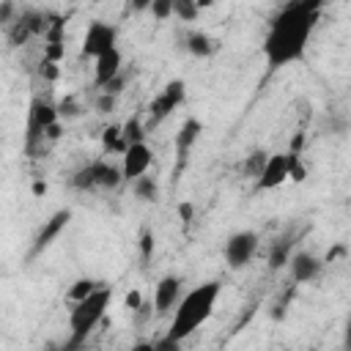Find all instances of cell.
Returning a JSON list of instances; mask_svg holds the SVG:
<instances>
[{
  "mask_svg": "<svg viewBox=\"0 0 351 351\" xmlns=\"http://www.w3.org/2000/svg\"><path fill=\"white\" fill-rule=\"evenodd\" d=\"M321 0H291L280 5V11L269 19V30L263 36V58L271 71L304 58L307 41L321 19Z\"/></svg>",
  "mask_w": 351,
  "mask_h": 351,
  "instance_id": "6da1fadb",
  "label": "cell"
},
{
  "mask_svg": "<svg viewBox=\"0 0 351 351\" xmlns=\"http://www.w3.org/2000/svg\"><path fill=\"white\" fill-rule=\"evenodd\" d=\"M219 293H222V285H219L217 280L200 282V285H195L189 293H184V296L178 299V304H176V315H173V324H170V329H167V337L184 343L195 329H200V326L211 318Z\"/></svg>",
  "mask_w": 351,
  "mask_h": 351,
  "instance_id": "7a4b0ae2",
  "label": "cell"
},
{
  "mask_svg": "<svg viewBox=\"0 0 351 351\" xmlns=\"http://www.w3.org/2000/svg\"><path fill=\"white\" fill-rule=\"evenodd\" d=\"M110 299H112V288L101 282L90 296H85L82 302H77L71 307V313H69V329L71 332H69V340H66L71 348H82L85 346L88 335L104 318V313L110 307Z\"/></svg>",
  "mask_w": 351,
  "mask_h": 351,
  "instance_id": "3957f363",
  "label": "cell"
},
{
  "mask_svg": "<svg viewBox=\"0 0 351 351\" xmlns=\"http://www.w3.org/2000/svg\"><path fill=\"white\" fill-rule=\"evenodd\" d=\"M121 181H123L121 178V167H115V165H110L104 159L82 165L71 176V186L80 189V192H88V189H115Z\"/></svg>",
  "mask_w": 351,
  "mask_h": 351,
  "instance_id": "277c9868",
  "label": "cell"
},
{
  "mask_svg": "<svg viewBox=\"0 0 351 351\" xmlns=\"http://www.w3.org/2000/svg\"><path fill=\"white\" fill-rule=\"evenodd\" d=\"M52 123H58V107L44 101V99H33L30 112H27V137H25V148L30 156H33L36 145L44 143V134Z\"/></svg>",
  "mask_w": 351,
  "mask_h": 351,
  "instance_id": "5b68a950",
  "label": "cell"
},
{
  "mask_svg": "<svg viewBox=\"0 0 351 351\" xmlns=\"http://www.w3.org/2000/svg\"><path fill=\"white\" fill-rule=\"evenodd\" d=\"M115 47H118V27L110 25V22H104V19H93L88 25V30H85V36H82L80 55L96 60L99 55H104V52H110Z\"/></svg>",
  "mask_w": 351,
  "mask_h": 351,
  "instance_id": "8992f818",
  "label": "cell"
},
{
  "mask_svg": "<svg viewBox=\"0 0 351 351\" xmlns=\"http://www.w3.org/2000/svg\"><path fill=\"white\" fill-rule=\"evenodd\" d=\"M184 96H186V85H184L181 80L167 82V85L162 88V93L154 96V101L148 104V129L159 126V123L184 101Z\"/></svg>",
  "mask_w": 351,
  "mask_h": 351,
  "instance_id": "52a82bcc",
  "label": "cell"
},
{
  "mask_svg": "<svg viewBox=\"0 0 351 351\" xmlns=\"http://www.w3.org/2000/svg\"><path fill=\"white\" fill-rule=\"evenodd\" d=\"M258 244H261V239H258L255 230H239V233H233L225 241V261H228V266L230 269H244L255 258Z\"/></svg>",
  "mask_w": 351,
  "mask_h": 351,
  "instance_id": "ba28073f",
  "label": "cell"
},
{
  "mask_svg": "<svg viewBox=\"0 0 351 351\" xmlns=\"http://www.w3.org/2000/svg\"><path fill=\"white\" fill-rule=\"evenodd\" d=\"M293 156L296 154H288V151L285 154H269L261 176L255 178V189H277L280 184H285L291 176V159Z\"/></svg>",
  "mask_w": 351,
  "mask_h": 351,
  "instance_id": "9c48e42d",
  "label": "cell"
},
{
  "mask_svg": "<svg viewBox=\"0 0 351 351\" xmlns=\"http://www.w3.org/2000/svg\"><path fill=\"white\" fill-rule=\"evenodd\" d=\"M154 162V154L148 148V143H134V145H126L123 151V162H121V178L123 181H134L140 176L148 173Z\"/></svg>",
  "mask_w": 351,
  "mask_h": 351,
  "instance_id": "30bf717a",
  "label": "cell"
},
{
  "mask_svg": "<svg viewBox=\"0 0 351 351\" xmlns=\"http://www.w3.org/2000/svg\"><path fill=\"white\" fill-rule=\"evenodd\" d=\"M288 269H291V280L293 282H302V285H307V282H313V280H318V274H321V269H324V261L321 258H315L313 252H293L291 258H288Z\"/></svg>",
  "mask_w": 351,
  "mask_h": 351,
  "instance_id": "8fae6325",
  "label": "cell"
},
{
  "mask_svg": "<svg viewBox=\"0 0 351 351\" xmlns=\"http://www.w3.org/2000/svg\"><path fill=\"white\" fill-rule=\"evenodd\" d=\"M69 219H71V211L69 208H60V211H55L47 222H44V228H41V233L36 236V244H33V250H30V258H36V255H41L58 236H60V230L69 225Z\"/></svg>",
  "mask_w": 351,
  "mask_h": 351,
  "instance_id": "7c38bea8",
  "label": "cell"
},
{
  "mask_svg": "<svg viewBox=\"0 0 351 351\" xmlns=\"http://www.w3.org/2000/svg\"><path fill=\"white\" fill-rule=\"evenodd\" d=\"M181 299V277L176 274H167L156 282L154 288V310L156 313H167L170 307H176Z\"/></svg>",
  "mask_w": 351,
  "mask_h": 351,
  "instance_id": "4fadbf2b",
  "label": "cell"
},
{
  "mask_svg": "<svg viewBox=\"0 0 351 351\" xmlns=\"http://www.w3.org/2000/svg\"><path fill=\"white\" fill-rule=\"evenodd\" d=\"M93 63H96V66H93V80H96L99 88H104L112 77H118V74L123 71V55H121L118 47L110 49V52H104V55H99Z\"/></svg>",
  "mask_w": 351,
  "mask_h": 351,
  "instance_id": "5bb4252c",
  "label": "cell"
},
{
  "mask_svg": "<svg viewBox=\"0 0 351 351\" xmlns=\"http://www.w3.org/2000/svg\"><path fill=\"white\" fill-rule=\"evenodd\" d=\"M200 132H203V123L197 121V118H186L184 123H181V129H178V134H176V148H178V156H181V165H184V159H186V154H189V148L197 143V137H200Z\"/></svg>",
  "mask_w": 351,
  "mask_h": 351,
  "instance_id": "9a60e30c",
  "label": "cell"
},
{
  "mask_svg": "<svg viewBox=\"0 0 351 351\" xmlns=\"http://www.w3.org/2000/svg\"><path fill=\"white\" fill-rule=\"evenodd\" d=\"M186 49L197 58H211L219 49V41L211 38L208 33H203V30H189L186 33Z\"/></svg>",
  "mask_w": 351,
  "mask_h": 351,
  "instance_id": "2e32d148",
  "label": "cell"
},
{
  "mask_svg": "<svg viewBox=\"0 0 351 351\" xmlns=\"http://www.w3.org/2000/svg\"><path fill=\"white\" fill-rule=\"evenodd\" d=\"M291 247H293V239L291 236H282V239H277L274 244H271V250H269V269H282L285 263H288V258H291Z\"/></svg>",
  "mask_w": 351,
  "mask_h": 351,
  "instance_id": "e0dca14e",
  "label": "cell"
},
{
  "mask_svg": "<svg viewBox=\"0 0 351 351\" xmlns=\"http://www.w3.org/2000/svg\"><path fill=\"white\" fill-rule=\"evenodd\" d=\"M132 189H134V197H140L143 203H154L156 197H159V184H156V178L154 176H140V178H134L132 181Z\"/></svg>",
  "mask_w": 351,
  "mask_h": 351,
  "instance_id": "ac0fdd59",
  "label": "cell"
},
{
  "mask_svg": "<svg viewBox=\"0 0 351 351\" xmlns=\"http://www.w3.org/2000/svg\"><path fill=\"white\" fill-rule=\"evenodd\" d=\"M99 285H101V282H96V280H90V277H82V280H77V282L69 288L66 299H69L71 304H77V302H82L85 296H90V293H93Z\"/></svg>",
  "mask_w": 351,
  "mask_h": 351,
  "instance_id": "d6986e66",
  "label": "cell"
},
{
  "mask_svg": "<svg viewBox=\"0 0 351 351\" xmlns=\"http://www.w3.org/2000/svg\"><path fill=\"white\" fill-rule=\"evenodd\" d=\"M143 137H145V129H143V123H140L137 118H129V121H126V123L121 126V140H123V145L145 143Z\"/></svg>",
  "mask_w": 351,
  "mask_h": 351,
  "instance_id": "ffe728a7",
  "label": "cell"
},
{
  "mask_svg": "<svg viewBox=\"0 0 351 351\" xmlns=\"http://www.w3.org/2000/svg\"><path fill=\"white\" fill-rule=\"evenodd\" d=\"M173 3V14L181 19V22H195L197 14H200V5L192 3V0H170Z\"/></svg>",
  "mask_w": 351,
  "mask_h": 351,
  "instance_id": "44dd1931",
  "label": "cell"
},
{
  "mask_svg": "<svg viewBox=\"0 0 351 351\" xmlns=\"http://www.w3.org/2000/svg\"><path fill=\"white\" fill-rule=\"evenodd\" d=\"M266 151H252L247 159H244V165H241V170H244V176L247 178H258L261 176V170H263V162H266Z\"/></svg>",
  "mask_w": 351,
  "mask_h": 351,
  "instance_id": "7402d4cb",
  "label": "cell"
},
{
  "mask_svg": "<svg viewBox=\"0 0 351 351\" xmlns=\"http://www.w3.org/2000/svg\"><path fill=\"white\" fill-rule=\"evenodd\" d=\"M101 143H104V148H110V151H126V145H123V140H121V126H110L107 132H104V137H101Z\"/></svg>",
  "mask_w": 351,
  "mask_h": 351,
  "instance_id": "603a6c76",
  "label": "cell"
},
{
  "mask_svg": "<svg viewBox=\"0 0 351 351\" xmlns=\"http://www.w3.org/2000/svg\"><path fill=\"white\" fill-rule=\"evenodd\" d=\"M123 85H126V71H121L118 77H112V80L101 88V93H107V96H118V93L123 90Z\"/></svg>",
  "mask_w": 351,
  "mask_h": 351,
  "instance_id": "cb8c5ba5",
  "label": "cell"
},
{
  "mask_svg": "<svg viewBox=\"0 0 351 351\" xmlns=\"http://www.w3.org/2000/svg\"><path fill=\"white\" fill-rule=\"evenodd\" d=\"M148 8H151V14L159 16V19H165V16L173 14V3H170V0H156V3H151Z\"/></svg>",
  "mask_w": 351,
  "mask_h": 351,
  "instance_id": "d4e9b609",
  "label": "cell"
},
{
  "mask_svg": "<svg viewBox=\"0 0 351 351\" xmlns=\"http://www.w3.org/2000/svg\"><path fill=\"white\" fill-rule=\"evenodd\" d=\"M154 351H181V340H173V337H159L154 343Z\"/></svg>",
  "mask_w": 351,
  "mask_h": 351,
  "instance_id": "484cf974",
  "label": "cell"
},
{
  "mask_svg": "<svg viewBox=\"0 0 351 351\" xmlns=\"http://www.w3.org/2000/svg\"><path fill=\"white\" fill-rule=\"evenodd\" d=\"M14 19H16V5L14 3H0V22L11 25Z\"/></svg>",
  "mask_w": 351,
  "mask_h": 351,
  "instance_id": "4316f807",
  "label": "cell"
},
{
  "mask_svg": "<svg viewBox=\"0 0 351 351\" xmlns=\"http://www.w3.org/2000/svg\"><path fill=\"white\" fill-rule=\"evenodd\" d=\"M112 107H115V96L101 93V96L96 99V110H99V112H112Z\"/></svg>",
  "mask_w": 351,
  "mask_h": 351,
  "instance_id": "83f0119b",
  "label": "cell"
},
{
  "mask_svg": "<svg viewBox=\"0 0 351 351\" xmlns=\"http://www.w3.org/2000/svg\"><path fill=\"white\" fill-rule=\"evenodd\" d=\"M38 74H41L44 80H55V77H58V66H55V63H49V60H44V63H41V69H38Z\"/></svg>",
  "mask_w": 351,
  "mask_h": 351,
  "instance_id": "f1b7e54d",
  "label": "cell"
},
{
  "mask_svg": "<svg viewBox=\"0 0 351 351\" xmlns=\"http://www.w3.org/2000/svg\"><path fill=\"white\" fill-rule=\"evenodd\" d=\"M140 302H143V296H140V291H132V293H126V307H132V310H137V307H140Z\"/></svg>",
  "mask_w": 351,
  "mask_h": 351,
  "instance_id": "f546056e",
  "label": "cell"
},
{
  "mask_svg": "<svg viewBox=\"0 0 351 351\" xmlns=\"http://www.w3.org/2000/svg\"><path fill=\"white\" fill-rule=\"evenodd\" d=\"M129 351H154V343H151V340H137Z\"/></svg>",
  "mask_w": 351,
  "mask_h": 351,
  "instance_id": "4dcf8cb0",
  "label": "cell"
},
{
  "mask_svg": "<svg viewBox=\"0 0 351 351\" xmlns=\"http://www.w3.org/2000/svg\"><path fill=\"white\" fill-rule=\"evenodd\" d=\"M143 252H145V258L151 255V236H148V233L143 236Z\"/></svg>",
  "mask_w": 351,
  "mask_h": 351,
  "instance_id": "1f68e13d",
  "label": "cell"
},
{
  "mask_svg": "<svg viewBox=\"0 0 351 351\" xmlns=\"http://www.w3.org/2000/svg\"><path fill=\"white\" fill-rule=\"evenodd\" d=\"M33 192H36V195H41V192H47V184H41V181H36V186H33Z\"/></svg>",
  "mask_w": 351,
  "mask_h": 351,
  "instance_id": "d6a6232c",
  "label": "cell"
},
{
  "mask_svg": "<svg viewBox=\"0 0 351 351\" xmlns=\"http://www.w3.org/2000/svg\"><path fill=\"white\" fill-rule=\"evenodd\" d=\"M58 351H82V348H71V346H69V343H63V346H60V348H58Z\"/></svg>",
  "mask_w": 351,
  "mask_h": 351,
  "instance_id": "836d02e7",
  "label": "cell"
}]
</instances>
